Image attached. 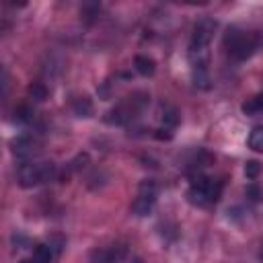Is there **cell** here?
Returning <instances> with one entry per match:
<instances>
[{"label": "cell", "instance_id": "9", "mask_svg": "<svg viewBox=\"0 0 263 263\" xmlns=\"http://www.w3.org/2000/svg\"><path fill=\"white\" fill-rule=\"evenodd\" d=\"M242 113H247V115L263 113V92H257V95H253L251 99H247V101L242 103Z\"/></svg>", "mask_w": 263, "mask_h": 263}, {"label": "cell", "instance_id": "15", "mask_svg": "<svg viewBox=\"0 0 263 263\" xmlns=\"http://www.w3.org/2000/svg\"><path fill=\"white\" fill-rule=\"evenodd\" d=\"M247 193H249V195H251V199H253V201H257V199H259V197H261V191H259V189H257V187H255V185H251V187H249V189H247Z\"/></svg>", "mask_w": 263, "mask_h": 263}, {"label": "cell", "instance_id": "3", "mask_svg": "<svg viewBox=\"0 0 263 263\" xmlns=\"http://www.w3.org/2000/svg\"><path fill=\"white\" fill-rule=\"evenodd\" d=\"M222 181L214 179V177H195L187 189V199L191 205H197V208H208V205H214L220 195H222Z\"/></svg>", "mask_w": 263, "mask_h": 263}, {"label": "cell", "instance_id": "13", "mask_svg": "<svg viewBox=\"0 0 263 263\" xmlns=\"http://www.w3.org/2000/svg\"><path fill=\"white\" fill-rule=\"evenodd\" d=\"M29 95H31L35 101H43V99L47 97V90H45V86H41V84H31V86H29Z\"/></svg>", "mask_w": 263, "mask_h": 263}, {"label": "cell", "instance_id": "1", "mask_svg": "<svg viewBox=\"0 0 263 263\" xmlns=\"http://www.w3.org/2000/svg\"><path fill=\"white\" fill-rule=\"evenodd\" d=\"M216 23L212 18H201L193 27V35L189 41V64H191V76L193 84L197 88H210V41L214 35Z\"/></svg>", "mask_w": 263, "mask_h": 263}, {"label": "cell", "instance_id": "2", "mask_svg": "<svg viewBox=\"0 0 263 263\" xmlns=\"http://www.w3.org/2000/svg\"><path fill=\"white\" fill-rule=\"evenodd\" d=\"M259 45H261V37L257 33H249V31H242L238 27H230L224 35L226 53L236 62L249 60L259 49Z\"/></svg>", "mask_w": 263, "mask_h": 263}, {"label": "cell", "instance_id": "12", "mask_svg": "<svg viewBox=\"0 0 263 263\" xmlns=\"http://www.w3.org/2000/svg\"><path fill=\"white\" fill-rule=\"evenodd\" d=\"M162 121L171 127H175L179 123V113L173 109V107H164V113H162Z\"/></svg>", "mask_w": 263, "mask_h": 263}, {"label": "cell", "instance_id": "4", "mask_svg": "<svg viewBox=\"0 0 263 263\" xmlns=\"http://www.w3.org/2000/svg\"><path fill=\"white\" fill-rule=\"evenodd\" d=\"M58 177V166L51 160H29L18 166V185L25 189L43 185Z\"/></svg>", "mask_w": 263, "mask_h": 263}, {"label": "cell", "instance_id": "16", "mask_svg": "<svg viewBox=\"0 0 263 263\" xmlns=\"http://www.w3.org/2000/svg\"><path fill=\"white\" fill-rule=\"evenodd\" d=\"M132 263H144V261H142V259H134Z\"/></svg>", "mask_w": 263, "mask_h": 263}, {"label": "cell", "instance_id": "6", "mask_svg": "<svg viewBox=\"0 0 263 263\" xmlns=\"http://www.w3.org/2000/svg\"><path fill=\"white\" fill-rule=\"evenodd\" d=\"M125 257H127V247L121 242V245L97 249L92 253V263H123Z\"/></svg>", "mask_w": 263, "mask_h": 263}, {"label": "cell", "instance_id": "10", "mask_svg": "<svg viewBox=\"0 0 263 263\" xmlns=\"http://www.w3.org/2000/svg\"><path fill=\"white\" fill-rule=\"evenodd\" d=\"M72 109L78 117H90L92 115V101L88 97H78L74 103H72Z\"/></svg>", "mask_w": 263, "mask_h": 263}, {"label": "cell", "instance_id": "11", "mask_svg": "<svg viewBox=\"0 0 263 263\" xmlns=\"http://www.w3.org/2000/svg\"><path fill=\"white\" fill-rule=\"evenodd\" d=\"M247 144H249L251 150H255V152H263V125L251 129Z\"/></svg>", "mask_w": 263, "mask_h": 263}, {"label": "cell", "instance_id": "14", "mask_svg": "<svg viewBox=\"0 0 263 263\" xmlns=\"http://www.w3.org/2000/svg\"><path fill=\"white\" fill-rule=\"evenodd\" d=\"M259 171H261V166H259L257 160H249V162L245 164V175H247V179H255V177L259 175Z\"/></svg>", "mask_w": 263, "mask_h": 263}, {"label": "cell", "instance_id": "5", "mask_svg": "<svg viewBox=\"0 0 263 263\" xmlns=\"http://www.w3.org/2000/svg\"><path fill=\"white\" fill-rule=\"evenodd\" d=\"M156 195H158V189H156V183L152 179H144L140 185H138V191H136V197L132 201V214L138 216V218H144L152 212L154 203H156Z\"/></svg>", "mask_w": 263, "mask_h": 263}, {"label": "cell", "instance_id": "7", "mask_svg": "<svg viewBox=\"0 0 263 263\" xmlns=\"http://www.w3.org/2000/svg\"><path fill=\"white\" fill-rule=\"evenodd\" d=\"M51 257H53L51 247H47V245H37L35 251H33V255L27 257V259H23L21 263H51Z\"/></svg>", "mask_w": 263, "mask_h": 263}, {"label": "cell", "instance_id": "8", "mask_svg": "<svg viewBox=\"0 0 263 263\" xmlns=\"http://www.w3.org/2000/svg\"><path fill=\"white\" fill-rule=\"evenodd\" d=\"M134 68H136V72L142 74V76H152L154 70H156V62H154L152 58H148V55H136Z\"/></svg>", "mask_w": 263, "mask_h": 263}]
</instances>
